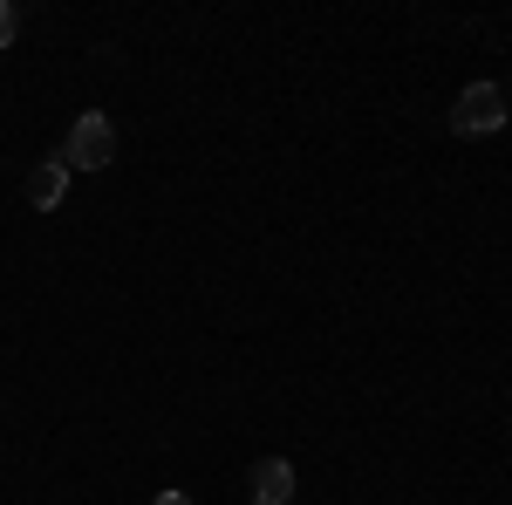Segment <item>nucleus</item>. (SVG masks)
<instances>
[{
	"label": "nucleus",
	"instance_id": "1",
	"mask_svg": "<svg viewBox=\"0 0 512 505\" xmlns=\"http://www.w3.org/2000/svg\"><path fill=\"white\" fill-rule=\"evenodd\" d=\"M110 157H117V123L103 117V110H82V117L69 123L62 164H69V171H110Z\"/></svg>",
	"mask_w": 512,
	"mask_h": 505
},
{
	"label": "nucleus",
	"instance_id": "2",
	"mask_svg": "<svg viewBox=\"0 0 512 505\" xmlns=\"http://www.w3.org/2000/svg\"><path fill=\"white\" fill-rule=\"evenodd\" d=\"M499 123H506V89H499V82L458 89V103H451V130H458V137H492Z\"/></svg>",
	"mask_w": 512,
	"mask_h": 505
},
{
	"label": "nucleus",
	"instance_id": "3",
	"mask_svg": "<svg viewBox=\"0 0 512 505\" xmlns=\"http://www.w3.org/2000/svg\"><path fill=\"white\" fill-rule=\"evenodd\" d=\"M246 492H253V505H287L294 499V465L287 458H260L246 471Z\"/></svg>",
	"mask_w": 512,
	"mask_h": 505
},
{
	"label": "nucleus",
	"instance_id": "4",
	"mask_svg": "<svg viewBox=\"0 0 512 505\" xmlns=\"http://www.w3.org/2000/svg\"><path fill=\"white\" fill-rule=\"evenodd\" d=\"M69 178H76V171H69L62 157L35 164V171H28V205H35V212H55V205L69 198Z\"/></svg>",
	"mask_w": 512,
	"mask_h": 505
},
{
	"label": "nucleus",
	"instance_id": "5",
	"mask_svg": "<svg viewBox=\"0 0 512 505\" xmlns=\"http://www.w3.org/2000/svg\"><path fill=\"white\" fill-rule=\"evenodd\" d=\"M14 28H21V14H14V0H0V48L14 41Z\"/></svg>",
	"mask_w": 512,
	"mask_h": 505
},
{
	"label": "nucleus",
	"instance_id": "6",
	"mask_svg": "<svg viewBox=\"0 0 512 505\" xmlns=\"http://www.w3.org/2000/svg\"><path fill=\"white\" fill-rule=\"evenodd\" d=\"M151 505H192V492H158Z\"/></svg>",
	"mask_w": 512,
	"mask_h": 505
},
{
	"label": "nucleus",
	"instance_id": "7",
	"mask_svg": "<svg viewBox=\"0 0 512 505\" xmlns=\"http://www.w3.org/2000/svg\"><path fill=\"white\" fill-rule=\"evenodd\" d=\"M506 103H512V82H506Z\"/></svg>",
	"mask_w": 512,
	"mask_h": 505
}]
</instances>
